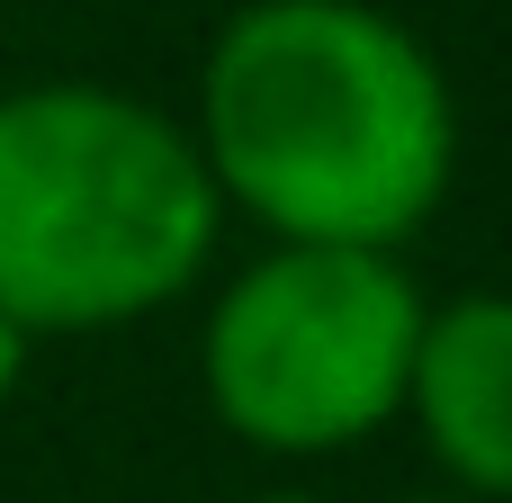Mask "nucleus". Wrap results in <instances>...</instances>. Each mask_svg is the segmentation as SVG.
<instances>
[{"label":"nucleus","mask_w":512,"mask_h":503,"mask_svg":"<svg viewBox=\"0 0 512 503\" xmlns=\"http://www.w3.org/2000/svg\"><path fill=\"white\" fill-rule=\"evenodd\" d=\"M27 351H36V342L0 315V414H9V405H18V387H27Z\"/></svg>","instance_id":"5"},{"label":"nucleus","mask_w":512,"mask_h":503,"mask_svg":"<svg viewBox=\"0 0 512 503\" xmlns=\"http://www.w3.org/2000/svg\"><path fill=\"white\" fill-rule=\"evenodd\" d=\"M198 162L270 243L405 252L459 180L441 54L378 0H243L198 63Z\"/></svg>","instance_id":"1"},{"label":"nucleus","mask_w":512,"mask_h":503,"mask_svg":"<svg viewBox=\"0 0 512 503\" xmlns=\"http://www.w3.org/2000/svg\"><path fill=\"white\" fill-rule=\"evenodd\" d=\"M405 414L450 495L512 503V288H468L423 315Z\"/></svg>","instance_id":"4"},{"label":"nucleus","mask_w":512,"mask_h":503,"mask_svg":"<svg viewBox=\"0 0 512 503\" xmlns=\"http://www.w3.org/2000/svg\"><path fill=\"white\" fill-rule=\"evenodd\" d=\"M405 503H477V495H450V486H441V495H405Z\"/></svg>","instance_id":"6"},{"label":"nucleus","mask_w":512,"mask_h":503,"mask_svg":"<svg viewBox=\"0 0 512 503\" xmlns=\"http://www.w3.org/2000/svg\"><path fill=\"white\" fill-rule=\"evenodd\" d=\"M261 503H324V495H261Z\"/></svg>","instance_id":"7"},{"label":"nucleus","mask_w":512,"mask_h":503,"mask_svg":"<svg viewBox=\"0 0 512 503\" xmlns=\"http://www.w3.org/2000/svg\"><path fill=\"white\" fill-rule=\"evenodd\" d=\"M225 234L198 135L108 81H27L0 99V315L117 333L180 306Z\"/></svg>","instance_id":"2"},{"label":"nucleus","mask_w":512,"mask_h":503,"mask_svg":"<svg viewBox=\"0 0 512 503\" xmlns=\"http://www.w3.org/2000/svg\"><path fill=\"white\" fill-rule=\"evenodd\" d=\"M423 288L405 252H324L270 243L234 270L198 324V387L207 414L270 459H333L360 450L405 414Z\"/></svg>","instance_id":"3"}]
</instances>
